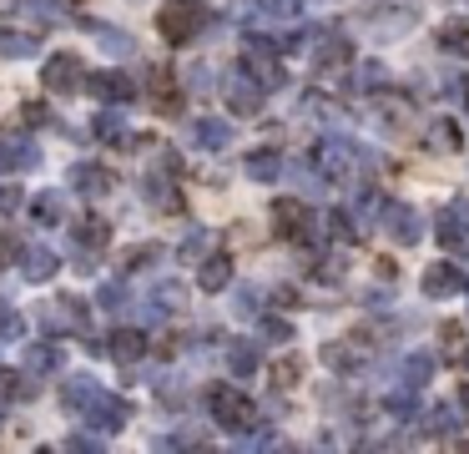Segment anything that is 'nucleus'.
Instances as JSON below:
<instances>
[{
  "instance_id": "nucleus-27",
  "label": "nucleus",
  "mask_w": 469,
  "mask_h": 454,
  "mask_svg": "<svg viewBox=\"0 0 469 454\" xmlns=\"http://www.w3.org/2000/svg\"><path fill=\"white\" fill-rule=\"evenodd\" d=\"M157 258H162V248H157V242H142V248H131L127 258H121V268H127V273H137V268H152Z\"/></svg>"
},
{
  "instance_id": "nucleus-32",
  "label": "nucleus",
  "mask_w": 469,
  "mask_h": 454,
  "mask_svg": "<svg viewBox=\"0 0 469 454\" xmlns=\"http://www.w3.org/2000/svg\"><path fill=\"white\" fill-rule=\"evenodd\" d=\"M97 303L107 314H121V308H127V288H121V283H107V288L97 293Z\"/></svg>"
},
{
  "instance_id": "nucleus-20",
  "label": "nucleus",
  "mask_w": 469,
  "mask_h": 454,
  "mask_svg": "<svg viewBox=\"0 0 469 454\" xmlns=\"http://www.w3.org/2000/svg\"><path fill=\"white\" fill-rule=\"evenodd\" d=\"M192 137H197V147H208V151H218V147H228V121H192Z\"/></svg>"
},
{
  "instance_id": "nucleus-22",
  "label": "nucleus",
  "mask_w": 469,
  "mask_h": 454,
  "mask_svg": "<svg viewBox=\"0 0 469 454\" xmlns=\"http://www.w3.org/2000/svg\"><path fill=\"white\" fill-rule=\"evenodd\" d=\"M91 131H97L101 141H117V147H127V121H121L117 111H101V117L91 121Z\"/></svg>"
},
{
  "instance_id": "nucleus-15",
  "label": "nucleus",
  "mask_w": 469,
  "mask_h": 454,
  "mask_svg": "<svg viewBox=\"0 0 469 454\" xmlns=\"http://www.w3.org/2000/svg\"><path fill=\"white\" fill-rule=\"evenodd\" d=\"M41 394V384H36L31 368H0V399H36Z\"/></svg>"
},
{
  "instance_id": "nucleus-1",
  "label": "nucleus",
  "mask_w": 469,
  "mask_h": 454,
  "mask_svg": "<svg viewBox=\"0 0 469 454\" xmlns=\"http://www.w3.org/2000/svg\"><path fill=\"white\" fill-rule=\"evenodd\" d=\"M208 21H212V11L202 5V0H167L162 11H157V31H162V41H172V46L197 41V36L208 31Z\"/></svg>"
},
{
  "instance_id": "nucleus-6",
  "label": "nucleus",
  "mask_w": 469,
  "mask_h": 454,
  "mask_svg": "<svg viewBox=\"0 0 469 454\" xmlns=\"http://www.w3.org/2000/svg\"><path fill=\"white\" fill-rule=\"evenodd\" d=\"M41 162V151L31 147L25 137H15V131H0V177L5 172H25V167Z\"/></svg>"
},
{
  "instance_id": "nucleus-25",
  "label": "nucleus",
  "mask_w": 469,
  "mask_h": 454,
  "mask_svg": "<svg viewBox=\"0 0 469 454\" xmlns=\"http://www.w3.org/2000/svg\"><path fill=\"white\" fill-rule=\"evenodd\" d=\"M454 283H459L454 263H439V268H429V273H424V293H449Z\"/></svg>"
},
{
  "instance_id": "nucleus-7",
  "label": "nucleus",
  "mask_w": 469,
  "mask_h": 454,
  "mask_svg": "<svg viewBox=\"0 0 469 454\" xmlns=\"http://www.w3.org/2000/svg\"><path fill=\"white\" fill-rule=\"evenodd\" d=\"M147 87H152V107L162 111V117H177V111H182V91H177V81H172V66H152Z\"/></svg>"
},
{
  "instance_id": "nucleus-8",
  "label": "nucleus",
  "mask_w": 469,
  "mask_h": 454,
  "mask_svg": "<svg viewBox=\"0 0 469 454\" xmlns=\"http://www.w3.org/2000/svg\"><path fill=\"white\" fill-rule=\"evenodd\" d=\"M66 182H71V192H81V197H101V192H111L117 177H111L107 167H97V162H76Z\"/></svg>"
},
{
  "instance_id": "nucleus-37",
  "label": "nucleus",
  "mask_w": 469,
  "mask_h": 454,
  "mask_svg": "<svg viewBox=\"0 0 469 454\" xmlns=\"http://www.w3.org/2000/svg\"><path fill=\"white\" fill-rule=\"evenodd\" d=\"M202 248H208V238H202V232H197V238H187V242H182V258L192 263V258H197V253H202Z\"/></svg>"
},
{
  "instance_id": "nucleus-3",
  "label": "nucleus",
  "mask_w": 469,
  "mask_h": 454,
  "mask_svg": "<svg viewBox=\"0 0 469 454\" xmlns=\"http://www.w3.org/2000/svg\"><path fill=\"white\" fill-rule=\"evenodd\" d=\"M41 87L56 91V97H71V91H81V87H87V66H81V56H71V51L51 56V61L41 66Z\"/></svg>"
},
{
  "instance_id": "nucleus-14",
  "label": "nucleus",
  "mask_w": 469,
  "mask_h": 454,
  "mask_svg": "<svg viewBox=\"0 0 469 454\" xmlns=\"http://www.w3.org/2000/svg\"><path fill=\"white\" fill-rule=\"evenodd\" d=\"M107 354L117 358V364H137V358L147 354V338L137 334V328H117V334L107 338Z\"/></svg>"
},
{
  "instance_id": "nucleus-17",
  "label": "nucleus",
  "mask_w": 469,
  "mask_h": 454,
  "mask_svg": "<svg viewBox=\"0 0 469 454\" xmlns=\"http://www.w3.org/2000/svg\"><path fill=\"white\" fill-rule=\"evenodd\" d=\"M31 222H41V227H61V222H66V197H61V192H41V197H31Z\"/></svg>"
},
{
  "instance_id": "nucleus-9",
  "label": "nucleus",
  "mask_w": 469,
  "mask_h": 454,
  "mask_svg": "<svg viewBox=\"0 0 469 454\" xmlns=\"http://www.w3.org/2000/svg\"><path fill=\"white\" fill-rule=\"evenodd\" d=\"M56 268H61V258H56L51 248H41V242L21 253V278H25V283H51Z\"/></svg>"
},
{
  "instance_id": "nucleus-31",
  "label": "nucleus",
  "mask_w": 469,
  "mask_h": 454,
  "mask_svg": "<svg viewBox=\"0 0 469 454\" xmlns=\"http://www.w3.org/2000/svg\"><path fill=\"white\" fill-rule=\"evenodd\" d=\"M25 207V192L15 182H0V217H15Z\"/></svg>"
},
{
  "instance_id": "nucleus-24",
  "label": "nucleus",
  "mask_w": 469,
  "mask_h": 454,
  "mask_svg": "<svg viewBox=\"0 0 469 454\" xmlns=\"http://www.w3.org/2000/svg\"><path fill=\"white\" fill-rule=\"evenodd\" d=\"M278 167H283V162H278V151H252V157H248V172L258 177V182H273Z\"/></svg>"
},
{
  "instance_id": "nucleus-21",
  "label": "nucleus",
  "mask_w": 469,
  "mask_h": 454,
  "mask_svg": "<svg viewBox=\"0 0 469 454\" xmlns=\"http://www.w3.org/2000/svg\"><path fill=\"white\" fill-rule=\"evenodd\" d=\"M389 232L399 242H414L419 238V217L409 212V207H389Z\"/></svg>"
},
{
  "instance_id": "nucleus-30",
  "label": "nucleus",
  "mask_w": 469,
  "mask_h": 454,
  "mask_svg": "<svg viewBox=\"0 0 469 454\" xmlns=\"http://www.w3.org/2000/svg\"><path fill=\"white\" fill-rule=\"evenodd\" d=\"M228 364H232V374H252V368H258V348L232 344V348H228Z\"/></svg>"
},
{
  "instance_id": "nucleus-13",
  "label": "nucleus",
  "mask_w": 469,
  "mask_h": 454,
  "mask_svg": "<svg viewBox=\"0 0 469 454\" xmlns=\"http://www.w3.org/2000/svg\"><path fill=\"white\" fill-rule=\"evenodd\" d=\"M273 217H278V238H308V207L303 202H273Z\"/></svg>"
},
{
  "instance_id": "nucleus-36",
  "label": "nucleus",
  "mask_w": 469,
  "mask_h": 454,
  "mask_svg": "<svg viewBox=\"0 0 469 454\" xmlns=\"http://www.w3.org/2000/svg\"><path fill=\"white\" fill-rule=\"evenodd\" d=\"M444 41H449V46H454V41L464 46V41H469V21H459V26H444Z\"/></svg>"
},
{
  "instance_id": "nucleus-18",
  "label": "nucleus",
  "mask_w": 469,
  "mask_h": 454,
  "mask_svg": "<svg viewBox=\"0 0 469 454\" xmlns=\"http://www.w3.org/2000/svg\"><path fill=\"white\" fill-rule=\"evenodd\" d=\"M46 324H61V328H87V308L81 298H56V308H46Z\"/></svg>"
},
{
  "instance_id": "nucleus-19",
  "label": "nucleus",
  "mask_w": 469,
  "mask_h": 454,
  "mask_svg": "<svg viewBox=\"0 0 469 454\" xmlns=\"http://www.w3.org/2000/svg\"><path fill=\"white\" fill-rule=\"evenodd\" d=\"M25 368L31 374H56L61 368V344H25Z\"/></svg>"
},
{
  "instance_id": "nucleus-11",
  "label": "nucleus",
  "mask_w": 469,
  "mask_h": 454,
  "mask_svg": "<svg viewBox=\"0 0 469 454\" xmlns=\"http://www.w3.org/2000/svg\"><path fill=\"white\" fill-rule=\"evenodd\" d=\"M97 394H101V384H97V378L76 374V378H66V389H61V404H66V409H71V414H76V419H81V414L91 409V399H97Z\"/></svg>"
},
{
  "instance_id": "nucleus-4",
  "label": "nucleus",
  "mask_w": 469,
  "mask_h": 454,
  "mask_svg": "<svg viewBox=\"0 0 469 454\" xmlns=\"http://www.w3.org/2000/svg\"><path fill=\"white\" fill-rule=\"evenodd\" d=\"M81 419H87L91 429H101V434H117L121 424L131 419V404H127V399H117V394H107V389H101L97 399H91V409L81 414Z\"/></svg>"
},
{
  "instance_id": "nucleus-35",
  "label": "nucleus",
  "mask_w": 469,
  "mask_h": 454,
  "mask_svg": "<svg viewBox=\"0 0 469 454\" xmlns=\"http://www.w3.org/2000/svg\"><path fill=\"white\" fill-rule=\"evenodd\" d=\"M66 449H76V454H91V449H101V444L91 439V434H71V439H66Z\"/></svg>"
},
{
  "instance_id": "nucleus-28",
  "label": "nucleus",
  "mask_w": 469,
  "mask_h": 454,
  "mask_svg": "<svg viewBox=\"0 0 469 454\" xmlns=\"http://www.w3.org/2000/svg\"><path fill=\"white\" fill-rule=\"evenodd\" d=\"M21 334H25V318L15 314V308H11L5 298H0V338L11 344V338H21Z\"/></svg>"
},
{
  "instance_id": "nucleus-39",
  "label": "nucleus",
  "mask_w": 469,
  "mask_h": 454,
  "mask_svg": "<svg viewBox=\"0 0 469 454\" xmlns=\"http://www.w3.org/2000/svg\"><path fill=\"white\" fill-rule=\"evenodd\" d=\"M0 419H5V404H0Z\"/></svg>"
},
{
  "instance_id": "nucleus-12",
  "label": "nucleus",
  "mask_w": 469,
  "mask_h": 454,
  "mask_svg": "<svg viewBox=\"0 0 469 454\" xmlns=\"http://www.w3.org/2000/svg\"><path fill=\"white\" fill-rule=\"evenodd\" d=\"M46 31H25V26H0V56H36Z\"/></svg>"
},
{
  "instance_id": "nucleus-38",
  "label": "nucleus",
  "mask_w": 469,
  "mask_h": 454,
  "mask_svg": "<svg viewBox=\"0 0 469 454\" xmlns=\"http://www.w3.org/2000/svg\"><path fill=\"white\" fill-rule=\"evenodd\" d=\"M454 394H459V404H464V414H469V384H459Z\"/></svg>"
},
{
  "instance_id": "nucleus-33",
  "label": "nucleus",
  "mask_w": 469,
  "mask_h": 454,
  "mask_svg": "<svg viewBox=\"0 0 469 454\" xmlns=\"http://www.w3.org/2000/svg\"><path fill=\"white\" fill-rule=\"evenodd\" d=\"M429 147H439V151L459 147V127H454V121H439V127H434V141H429Z\"/></svg>"
},
{
  "instance_id": "nucleus-16",
  "label": "nucleus",
  "mask_w": 469,
  "mask_h": 454,
  "mask_svg": "<svg viewBox=\"0 0 469 454\" xmlns=\"http://www.w3.org/2000/svg\"><path fill=\"white\" fill-rule=\"evenodd\" d=\"M197 283L208 293H222L232 283V258L228 253H212V258H202V273H197Z\"/></svg>"
},
{
  "instance_id": "nucleus-26",
  "label": "nucleus",
  "mask_w": 469,
  "mask_h": 454,
  "mask_svg": "<svg viewBox=\"0 0 469 454\" xmlns=\"http://www.w3.org/2000/svg\"><path fill=\"white\" fill-rule=\"evenodd\" d=\"M21 253H25L21 232H11V227H0V268H11V263H21Z\"/></svg>"
},
{
  "instance_id": "nucleus-29",
  "label": "nucleus",
  "mask_w": 469,
  "mask_h": 454,
  "mask_svg": "<svg viewBox=\"0 0 469 454\" xmlns=\"http://www.w3.org/2000/svg\"><path fill=\"white\" fill-rule=\"evenodd\" d=\"M298 378H303V364H298V358H278V364H273V384H278V389H293Z\"/></svg>"
},
{
  "instance_id": "nucleus-34",
  "label": "nucleus",
  "mask_w": 469,
  "mask_h": 454,
  "mask_svg": "<svg viewBox=\"0 0 469 454\" xmlns=\"http://www.w3.org/2000/svg\"><path fill=\"white\" fill-rule=\"evenodd\" d=\"M21 121H25V127H46V121H51V111H46L41 101H25V107H21Z\"/></svg>"
},
{
  "instance_id": "nucleus-2",
  "label": "nucleus",
  "mask_w": 469,
  "mask_h": 454,
  "mask_svg": "<svg viewBox=\"0 0 469 454\" xmlns=\"http://www.w3.org/2000/svg\"><path fill=\"white\" fill-rule=\"evenodd\" d=\"M208 404H212V419H218L222 429H252V399L242 389H232V384H212Z\"/></svg>"
},
{
  "instance_id": "nucleus-5",
  "label": "nucleus",
  "mask_w": 469,
  "mask_h": 454,
  "mask_svg": "<svg viewBox=\"0 0 469 454\" xmlns=\"http://www.w3.org/2000/svg\"><path fill=\"white\" fill-rule=\"evenodd\" d=\"M87 91H91L97 101H117V107H127V101L137 97L127 71H91V76H87Z\"/></svg>"
},
{
  "instance_id": "nucleus-10",
  "label": "nucleus",
  "mask_w": 469,
  "mask_h": 454,
  "mask_svg": "<svg viewBox=\"0 0 469 454\" xmlns=\"http://www.w3.org/2000/svg\"><path fill=\"white\" fill-rule=\"evenodd\" d=\"M71 238H76L81 253H101L111 242V222L107 217H76V222H71Z\"/></svg>"
},
{
  "instance_id": "nucleus-23",
  "label": "nucleus",
  "mask_w": 469,
  "mask_h": 454,
  "mask_svg": "<svg viewBox=\"0 0 469 454\" xmlns=\"http://www.w3.org/2000/svg\"><path fill=\"white\" fill-rule=\"evenodd\" d=\"M228 107H232V117H258V87H228Z\"/></svg>"
}]
</instances>
